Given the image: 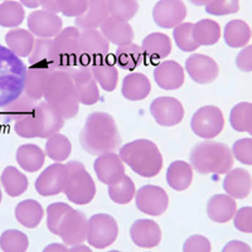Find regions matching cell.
<instances>
[{"instance_id": "obj_44", "label": "cell", "mask_w": 252, "mask_h": 252, "mask_svg": "<svg viewBox=\"0 0 252 252\" xmlns=\"http://www.w3.org/2000/svg\"><path fill=\"white\" fill-rule=\"evenodd\" d=\"M37 106V101L23 94H20L19 97L15 98L12 103H9L5 109V114L10 120L18 121L20 119L27 118L29 115L34 114Z\"/></svg>"}, {"instance_id": "obj_61", "label": "cell", "mask_w": 252, "mask_h": 252, "mask_svg": "<svg viewBox=\"0 0 252 252\" xmlns=\"http://www.w3.org/2000/svg\"><path fill=\"white\" fill-rule=\"evenodd\" d=\"M109 252H120V251H116V250H112V251H109Z\"/></svg>"}, {"instance_id": "obj_18", "label": "cell", "mask_w": 252, "mask_h": 252, "mask_svg": "<svg viewBox=\"0 0 252 252\" xmlns=\"http://www.w3.org/2000/svg\"><path fill=\"white\" fill-rule=\"evenodd\" d=\"M94 170L98 181L103 184H114L125 175V165L116 153H105L98 155L94 163Z\"/></svg>"}, {"instance_id": "obj_7", "label": "cell", "mask_w": 252, "mask_h": 252, "mask_svg": "<svg viewBox=\"0 0 252 252\" xmlns=\"http://www.w3.org/2000/svg\"><path fill=\"white\" fill-rule=\"evenodd\" d=\"M66 165L68 168V177L63 193L72 203L78 206L89 204L96 195L94 179L81 161H68Z\"/></svg>"}, {"instance_id": "obj_17", "label": "cell", "mask_w": 252, "mask_h": 252, "mask_svg": "<svg viewBox=\"0 0 252 252\" xmlns=\"http://www.w3.org/2000/svg\"><path fill=\"white\" fill-rule=\"evenodd\" d=\"M75 83L77 97L80 103L91 106L100 100V91L96 80L91 72V67L85 66L69 73Z\"/></svg>"}, {"instance_id": "obj_34", "label": "cell", "mask_w": 252, "mask_h": 252, "mask_svg": "<svg viewBox=\"0 0 252 252\" xmlns=\"http://www.w3.org/2000/svg\"><path fill=\"white\" fill-rule=\"evenodd\" d=\"M0 182L4 190L10 197H19L28 189V178L23 173L18 170L15 166L9 165L1 173Z\"/></svg>"}, {"instance_id": "obj_42", "label": "cell", "mask_w": 252, "mask_h": 252, "mask_svg": "<svg viewBox=\"0 0 252 252\" xmlns=\"http://www.w3.org/2000/svg\"><path fill=\"white\" fill-rule=\"evenodd\" d=\"M135 184L127 175H124L120 181L109 186V197L112 202L118 204H127L135 198Z\"/></svg>"}, {"instance_id": "obj_9", "label": "cell", "mask_w": 252, "mask_h": 252, "mask_svg": "<svg viewBox=\"0 0 252 252\" xmlns=\"http://www.w3.org/2000/svg\"><path fill=\"white\" fill-rule=\"evenodd\" d=\"M192 131L202 139H213L222 132L224 127L223 114L217 106H203L193 114L190 120Z\"/></svg>"}, {"instance_id": "obj_33", "label": "cell", "mask_w": 252, "mask_h": 252, "mask_svg": "<svg viewBox=\"0 0 252 252\" xmlns=\"http://www.w3.org/2000/svg\"><path fill=\"white\" fill-rule=\"evenodd\" d=\"M251 35V28L244 20L233 19L224 27V42L231 48H241L247 46Z\"/></svg>"}, {"instance_id": "obj_40", "label": "cell", "mask_w": 252, "mask_h": 252, "mask_svg": "<svg viewBox=\"0 0 252 252\" xmlns=\"http://www.w3.org/2000/svg\"><path fill=\"white\" fill-rule=\"evenodd\" d=\"M232 129L238 132H249L252 136V103L240 102L232 107L229 114Z\"/></svg>"}, {"instance_id": "obj_15", "label": "cell", "mask_w": 252, "mask_h": 252, "mask_svg": "<svg viewBox=\"0 0 252 252\" xmlns=\"http://www.w3.org/2000/svg\"><path fill=\"white\" fill-rule=\"evenodd\" d=\"M186 71L189 77L199 85H208L217 80L220 67L213 58L206 55L189 56L186 61Z\"/></svg>"}, {"instance_id": "obj_32", "label": "cell", "mask_w": 252, "mask_h": 252, "mask_svg": "<svg viewBox=\"0 0 252 252\" xmlns=\"http://www.w3.org/2000/svg\"><path fill=\"white\" fill-rule=\"evenodd\" d=\"M34 37L26 29L15 28L5 34V43L18 57H29L34 47Z\"/></svg>"}, {"instance_id": "obj_45", "label": "cell", "mask_w": 252, "mask_h": 252, "mask_svg": "<svg viewBox=\"0 0 252 252\" xmlns=\"http://www.w3.org/2000/svg\"><path fill=\"white\" fill-rule=\"evenodd\" d=\"M110 17L129 22L139 10L136 0H105Z\"/></svg>"}, {"instance_id": "obj_4", "label": "cell", "mask_w": 252, "mask_h": 252, "mask_svg": "<svg viewBox=\"0 0 252 252\" xmlns=\"http://www.w3.org/2000/svg\"><path fill=\"white\" fill-rule=\"evenodd\" d=\"M44 98L64 119L75 118L80 111V101L71 76L64 71L53 69L48 76Z\"/></svg>"}, {"instance_id": "obj_5", "label": "cell", "mask_w": 252, "mask_h": 252, "mask_svg": "<svg viewBox=\"0 0 252 252\" xmlns=\"http://www.w3.org/2000/svg\"><path fill=\"white\" fill-rule=\"evenodd\" d=\"M64 120L66 119L47 101H42L38 103L34 114L15 121L14 130L20 138L48 139L51 135L62 130Z\"/></svg>"}, {"instance_id": "obj_46", "label": "cell", "mask_w": 252, "mask_h": 252, "mask_svg": "<svg viewBox=\"0 0 252 252\" xmlns=\"http://www.w3.org/2000/svg\"><path fill=\"white\" fill-rule=\"evenodd\" d=\"M175 43L183 52H193L201 47L193 37V23H181L173 31Z\"/></svg>"}, {"instance_id": "obj_47", "label": "cell", "mask_w": 252, "mask_h": 252, "mask_svg": "<svg viewBox=\"0 0 252 252\" xmlns=\"http://www.w3.org/2000/svg\"><path fill=\"white\" fill-rule=\"evenodd\" d=\"M238 10H240V0H212L208 5H206V12L217 17L235 14Z\"/></svg>"}, {"instance_id": "obj_60", "label": "cell", "mask_w": 252, "mask_h": 252, "mask_svg": "<svg viewBox=\"0 0 252 252\" xmlns=\"http://www.w3.org/2000/svg\"><path fill=\"white\" fill-rule=\"evenodd\" d=\"M0 203H1V189H0Z\"/></svg>"}, {"instance_id": "obj_39", "label": "cell", "mask_w": 252, "mask_h": 252, "mask_svg": "<svg viewBox=\"0 0 252 252\" xmlns=\"http://www.w3.org/2000/svg\"><path fill=\"white\" fill-rule=\"evenodd\" d=\"M91 72L96 82L98 83V86L102 87L105 91L111 92L116 89L119 81V72L112 63L105 61V62L94 64V66H91Z\"/></svg>"}, {"instance_id": "obj_1", "label": "cell", "mask_w": 252, "mask_h": 252, "mask_svg": "<svg viewBox=\"0 0 252 252\" xmlns=\"http://www.w3.org/2000/svg\"><path fill=\"white\" fill-rule=\"evenodd\" d=\"M80 143L85 152L97 157L115 152L121 145L118 124L107 112H92L81 130Z\"/></svg>"}, {"instance_id": "obj_38", "label": "cell", "mask_w": 252, "mask_h": 252, "mask_svg": "<svg viewBox=\"0 0 252 252\" xmlns=\"http://www.w3.org/2000/svg\"><path fill=\"white\" fill-rule=\"evenodd\" d=\"M71 141L64 135L56 132L47 139L44 153L49 159L55 160L56 163H62V161L67 160V158L71 155Z\"/></svg>"}, {"instance_id": "obj_22", "label": "cell", "mask_w": 252, "mask_h": 252, "mask_svg": "<svg viewBox=\"0 0 252 252\" xmlns=\"http://www.w3.org/2000/svg\"><path fill=\"white\" fill-rule=\"evenodd\" d=\"M237 212V204L235 198L228 194H216L208 199L207 215L209 220L217 223H227L235 217Z\"/></svg>"}, {"instance_id": "obj_51", "label": "cell", "mask_w": 252, "mask_h": 252, "mask_svg": "<svg viewBox=\"0 0 252 252\" xmlns=\"http://www.w3.org/2000/svg\"><path fill=\"white\" fill-rule=\"evenodd\" d=\"M212 246L207 237L202 235H193L186 240L183 252H211Z\"/></svg>"}, {"instance_id": "obj_35", "label": "cell", "mask_w": 252, "mask_h": 252, "mask_svg": "<svg viewBox=\"0 0 252 252\" xmlns=\"http://www.w3.org/2000/svg\"><path fill=\"white\" fill-rule=\"evenodd\" d=\"M28 58L31 66L56 69L55 58H53V39L52 38L35 39L33 51Z\"/></svg>"}, {"instance_id": "obj_25", "label": "cell", "mask_w": 252, "mask_h": 252, "mask_svg": "<svg viewBox=\"0 0 252 252\" xmlns=\"http://www.w3.org/2000/svg\"><path fill=\"white\" fill-rule=\"evenodd\" d=\"M52 71L53 69L46 68V67H29L26 72V77H24V94L35 101L43 98L47 80Z\"/></svg>"}, {"instance_id": "obj_50", "label": "cell", "mask_w": 252, "mask_h": 252, "mask_svg": "<svg viewBox=\"0 0 252 252\" xmlns=\"http://www.w3.org/2000/svg\"><path fill=\"white\" fill-rule=\"evenodd\" d=\"M233 158L245 165H252V139L245 138L235 141L232 146Z\"/></svg>"}, {"instance_id": "obj_43", "label": "cell", "mask_w": 252, "mask_h": 252, "mask_svg": "<svg viewBox=\"0 0 252 252\" xmlns=\"http://www.w3.org/2000/svg\"><path fill=\"white\" fill-rule=\"evenodd\" d=\"M28 247V236L22 231L6 229L0 236V249L3 252H27Z\"/></svg>"}, {"instance_id": "obj_30", "label": "cell", "mask_w": 252, "mask_h": 252, "mask_svg": "<svg viewBox=\"0 0 252 252\" xmlns=\"http://www.w3.org/2000/svg\"><path fill=\"white\" fill-rule=\"evenodd\" d=\"M17 161L23 170L34 173L43 166L46 153L35 144H24L17 150Z\"/></svg>"}, {"instance_id": "obj_20", "label": "cell", "mask_w": 252, "mask_h": 252, "mask_svg": "<svg viewBox=\"0 0 252 252\" xmlns=\"http://www.w3.org/2000/svg\"><path fill=\"white\" fill-rule=\"evenodd\" d=\"M132 242L141 249H153L161 241V229L153 220H138L130 227Z\"/></svg>"}, {"instance_id": "obj_58", "label": "cell", "mask_w": 252, "mask_h": 252, "mask_svg": "<svg viewBox=\"0 0 252 252\" xmlns=\"http://www.w3.org/2000/svg\"><path fill=\"white\" fill-rule=\"evenodd\" d=\"M20 3L26 5L27 8H38L39 5V0H20Z\"/></svg>"}, {"instance_id": "obj_56", "label": "cell", "mask_w": 252, "mask_h": 252, "mask_svg": "<svg viewBox=\"0 0 252 252\" xmlns=\"http://www.w3.org/2000/svg\"><path fill=\"white\" fill-rule=\"evenodd\" d=\"M42 252H68L66 245L63 244H51L47 247H44V250Z\"/></svg>"}, {"instance_id": "obj_12", "label": "cell", "mask_w": 252, "mask_h": 252, "mask_svg": "<svg viewBox=\"0 0 252 252\" xmlns=\"http://www.w3.org/2000/svg\"><path fill=\"white\" fill-rule=\"evenodd\" d=\"M68 177L66 164L55 163L47 166L35 181V190L43 197H52L63 193Z\"/></svg>"}, {"instance_id": "obj_29", "label": "cell", "mask_w": 252, "mask_h": 252, "mask_svg": "<svg viewBox=\"0 0 252 252\" xmlns=\"http://www.w3.org/2000/svg\"><path fill=\"white\" fill-rule=\"evenodd\" d=\"M193 181V168L183 160H175L168 166L166 183L174 190L182 192L190 187Z\"/></svg>"}, {"instance_id": "obj_54", "label": "cell", "mask_w": 252, "mask_h": 252, "mask_svg": "<svg viewBox=\"0 0 252 252\" xmlns=\"http://www.w3.org/2000/svg\"><path fill=\"white\" fill-rule=\"evenodd\" d=\"M222 252H252V249L242 241H229Z\"/></svg>"}, {"instance_id": "obj_16", "label": "cell", "mask_w": 252, "mask_h": 252, "mask_svg": "<svg viewBox=\"0 0 252 252\" xmlns=\"http://www.w3.org/2000/svg\"><path fill=\"white\" fill-rule=\"evenodd\" d=\"M187 15V8L182 0H159L153 9V19L161 28H175Z\"/></svg>"}, {"instance_id": "obj_28", "label": "cell", "mask_w": 252, "mask_h": 252, "mask_svg": "<svg viewBox=\"0 0 252 252\" xmlns=\"http://www.w3.org/2000/svg\"><path fill=\"white\" fill-rule=\"evenodd\" d=\"M144 57L150 62L164 60L172 52V39L164 33H152L144 38L141 43Z\"/></svg>"}, {"instance_id": "obj_8", "label": "cell", "mask_w": 252, "mask_h": 252, "mask_svg": "<svg viewBox=\"0 0 252 252\" xmlns=\"http://www.w3.org/2000/svg\"><path fill=\"white\" fill-rule=\"evenodd\" d=\"M119 235L118 222L112 216L98 213L90 217L87 241L92 247L105 249L116 241Z\"/></svg>"}, {"instance_id": "obj_49", "label": "cell", "mask_w": 252, "mask_h": 252, "mask_svg": "<svg viewBox=\"0 0 252 252\" xmlns=\"http://www.w3.org/2000/svg\"><path fill=\"white\" fill-rule=\"evenodd\" d=\"M89 8V0H58V9L66 17H80Z\"/></svg>"}, {"instance_id": "obj_2", "label": "cell", "mask_w": 252, "mask_h": 252, "mask_svg": "<svg viewBox=\"0 0 252 252\" xmlns=\"http://www.w3.org/2000/svg\"><path fill=\"white\" fill-rule=\"evenodd\" d=\"M119 157L138 175L153 178L163 168V157L157 145L148 139L130 141L120 148Z\"/></svg>"}, {"instance_id": "obj_24", "label": "cell", "mask_w": 252, "mask_h": 252, "mask_svg": "<svg viewBox=\"0 0 252 252\" xmlns=\"http://www.w3.org/2000/svg\"><path fill=\"white\" fill-rule=\"evenodd\" d=\"M109 17L105 0H89V8L82 15L76 18L75 26L81 31L97 29Z\"/></svg>"}, {"instance_id": "obj_23", "label": "cell", "mask_w": 252, "mask_h": 252, "mask_svg": "<svg viewBox=\"0 0 252 252\" xmlns=\"http://www.w3.org/2000/svg\"><path fill=\"white\" fill-rule=\"evenodd\" d=\"M224 192L236 199H245L249 197L252 189V177L246 169L236 168L229 170L223 181Z\"/></svg>"}, {"instance_id": "obj_21", "label": "cell", "mask_w": 252, "mask_h": 252, "mask_svg": "<svg viewBox=\"0 0 252 252\" xmlns=\"http://www.w3.org/2000/svg\"><path fill=\"white\" fill-rule=\"evenodd\" d=\"M154 80L161 90L173 91L181 89L184 83V69L175 61H165L155 67Z\"/></svg>"}, {"instance_id": "obj_36", "label": "cell", "mask_w": 252, "mask_h": 252, "mask_svg": "<svg viewBox=\"0 0 252 252\" xmlns=\"http://www.w3.org/2000/svg\"><path fill=\"white\" fill-rule=\"evenodd\" d=\"M115 61L120 68L126 69V71H134L144 62V52L141 46L135 43L119 46L115 52Z\"/></svg>"}, {"instance_id": "obj_3", "label": "cell", "mask_w": 252, "mask_h": 252, "mask_svg": "<svg viewBox=\"0 0 252 252\" xmlns=\"http://www.w3.org/2000/svg\"><path fill=\"white\" fill-rule=\"evenodd\" d=\"M189 160L199 174H227L233 166V154L226 144L207 140L194 145Z\"/></svg>"}, {"instance_id": "obj_10", "label": "cell", "mask_w": 252, "mask_h": 252, "mask_svg": "<svg viewBox=\"0 0 252 252\" xmlns=\"http://www.w3.org/2000/svg\"><path fill=\"white\" fill-rule=\"evenodd\" d=\"M87 231H89V220L85 213L71 207L61 220L56 235L62 238L64 245L75 246L87 240Z\"/></svg>"}, {"instance_id": "obj_55", "label": "cell", "mask_w": 252, "mask_h": 252, "mask_svg": "<svg viewBox=\"0 0 252 252\" xmlns=\"http://www.w3.org/2000/svg\"><path fill=\"white\" fill-rule=\"evenodd\" d=\"M39 5L43 8V10L51 13H60V9H58V0H39Z\"/></svg>"}, {"instance_id": "obj_53", "label": "cell", "mask_w": 252, "mask_h": 252, "mask_svg": "<svg viewBox=\"0 0 252 252\" xmlns=\"http://www.w3.org/2000/svg\"><path fill=\"white\" fill-rule=\"evenodd\" d=\"M236 66L242 72H252V46L245 47L236 57Z\"/></svg>"}, {"instance_id": "obj_37", "label": "cell", "mask_w": 252, "mask_h": 252, "mask_svg": "<svg viewBox=\"0 0 252 252\" xmlns=\"http://www.w3.org/2000/svg\"><path fill=\"white\" fill-rule=\"evenodd\" d=\"M193 37L199 46H213L220 38V27L212 19H202L193 24Z\"/></svg>"}, {"instance_id": "obj_27", "label": "cell", "mask_w": 252, "mask_h": 252, "mask_svg": "<svg viewBox=\"0 0 252 252\" xmlns=\"http://www.w3.org/2000/svg\"><path fill=\"white\" fill-rule=\"evenodd\" d=\"M100 29L106 39L116 46L132 43V39H134V31L129 22H124L116 18H107Z\"/></svg>"}, {"instance_id": "obj_19", "label": "cell", "mask_w": 252, "mask_h": 252, "mask_svg": "<svg viewBox=\"0 0 252 252\" xmlns=\"http://www.w3.org/2000/svg\"><path fill=\"white\" fill-rule=\"evenodd\" d=\"M28 28L39 38H55L62 31V19L47 10H34L28 17Z\"/></svg>"}, {"instance_id": "obj_57", "label": "cell", "mask_w": 252, "mask_h": 252, "mask_svg": "<svg viewBox=\"0 0 252 252\" xmlns=\"http://www.w3.org/2000/svg\"><path fill=\"white\" fill-rule=\"evenodd\" d=\"M68 252H92V250L85 245H75L68 250Z\"/></svg>"}, {"instance_id": "obj_13", "label": "cell", "mask_w": 252, "mask_h": 252, "mask_svg": "<svg viewBox=\"0 0 252 252\" xmlns=\"http://www.w3.org/2000/svg\"><path fill=\"white\" fill-rule=\"evenodd\" d=\"M135 202L140 212L149 216H160L168 208L169 197L161 187L144 186L135 193Z\"/></svg>"}, {"instance_id": "obj_52", "label": "cell", "mask_w": 252, "mask_h": 252, "mask_svg": "<svg viewBox=\"0 0 252 252\" xmlns=\"http://www.w3.org/2000/svg\"><path fill=\"white\" fill-rule=\"evenodd\" d=\"M235 227L244 233H252V207H242L235 215Z\"/></svg>"}, {"instance_id": "obj_59", "label": "cell", "mask_w": 252, "mask_h": 252, "mask_svg": "<svg viewBox=\"0 0 252 252\" xmlns=\"http://www.w3.org/2000/svg\"><path fill=\"white\" fill-rule=\"evenodd\" d=\"M190 3L194 4V5H198V6H201V5H208L212 0H189Z\"/></svg>"}, {"instance_id": "obj_48", "label": "cell", "mask_w": 252, "mask_h": 252, "mask_svg": "<svg viewBox=\"0 0 252 252\" xmlns=\"http://www.w3.org/2000/svg\"><path fill=\"white\" fill-rule=\"evenodd\" d=\"M69 208L71 207L67 203H63V202H56V203H52L47 207V227L53 235L57 233L58 224Z\"/></svg>"}, {"instance_id": "obj_6", "label": "cell", "mask_w": 252, "mask_h": 252, "mask_svg": "<svg viewBox=\"0 0 252 252\" xmlns=\"http://www.w3.org/2000/svg\"><path fill=\"white\" fill-rule=\"evenodd\" d=\"M80 29L67 27L60 32L53 39V58L56 69L72 73L76 69L85 67L80 46Z\"/></svg>"}, {"instance_id": "obj_26", "label": "cell", "mask_w": 252, "mask_h": 252, "mask_svg": "<svg viewBox=\"0 0 252 252\" xmlns=\"http://www.w3.org/2000/svg\"><path fill=\"white\" fill-rule=\"evenodd\" d=\"M152 91V83L148 76L141 72H132L123 81L121 94L126 100L141 101L145 100Z\"/></svg>"}, {"instance_id": "obj_11", "label": "cell", "mask_w": 252, "mask_h": 252, "mask_svg": "<svg viewBox=\"0 0 252 252\" xmlns=\"http://www.w3.org/2000/svg\"><path fill=\"white\" fill-rule=\"evenodd\" d=\"M80 46L83 62L89 67L105 62L109 57L110 42L97 29L81 32Z\"/></svg>"}, {"instance_id": "obj_31", "label": "cell", "mask_w": 252, "mask_h": 252, "mask_svg": "<svg viewBox=\"0 0 252 252\" xmlns=\"http://www.w3.org/2000/svg\"><path fill=\"white\" fill-rule=\"evenodd\" d=\"M44 217V209L39 202L27 199L15 207V218L22 226L27 228H35Z\"/></svg>"}, {"instance_id": "obj_41", "label": "cell", "mask_w": 252, "mask_h": 252, "mask_svg": "<svg viewBox=\"0 0 252 252\" xmlns=\"http://www.w3.org/2000/svg\"><path fill=\"white\" fill-rule=\"evenodd\" d=\"M26 12L22 3L6 0L0 4V26L4 28H17L23 23Z\"/></svg>"}, {"instance_id": "obj_14", "label": "cell", "mask_w": 252, "mask_h": 252, "mask_svg": "<svg viewBox=\"0 0 252 252\" xmlns=\"http://www.w3.org/2000/svg\"><path fill=\"white\" fill-rule=\"evenodd\" d=\"M150 114L158 125L170 127L183 120L184 107L174 97H158L150 105Z\"/></svg>"}]
</instances>
